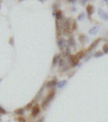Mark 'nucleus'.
<instances>
[{
	"mask_svg": "<svg viewBox=\"0 0 108 122\" xmlns=\"http://www.w3.org/2000/svg\"><path fill=\"white\" fill-rule=\"evenodd\" d=\"M57 84V80H56V78H53L52 80L51 81H49L48 82V84H46V86H48V88H53V86H54V85H56Z\"/></svg>",
	"mask_w": 108,
	"mask_h": 122,
	"instance_id": "7",
	"label": "nucleus"
},
{
	"mask_svg": "<svg viewBox=\"0 0 108 122\" xmlns=\"http://www.w3.org/2000/svg\"><path fill=\"white\" fill-rule=\"evenodd\" d=\"M102 55H103V52H96V53L94 54L95 57H101Z\"/></svg>",
	"mask_w": 108,
	"mask_h": 122,
	"instance_id": "21",
	"label": "nucleus"
},
{
	"mask_svg": "<svg viewBox=\"0 0 108 122\" xmlns=\"http://www.w3.org/2000/svg\"><path fill=\"white\" fill-rule=\"evenodd\" d=\"M99 42H101V38H98V39H96V40H95V41H93L92 43H91V46H90V48L87 49V51H92L94 48H96V46H97V44H98Z\"/></svg>",
	"mask_w": 108,
	"mask_h": 122,
	"instance_id": "6",
	"label": "nucleus"
},
{
	"mask_svg": "<svg viewBox=\"0 0 108 122\" xmlns=\"http://www.w3.org/2000/svg\"><path fill=\"white\" fill-rule=\"evenodd\" d=\"M75 44H76V41H75V38L72 37V36H69L68 38V44L67 46H75Z\"/></svg>",
	"mask_w": 108,
	"mask_h": 122,
	"instance_id": "8",
	"label": "nucleus"
},
{
	"mask_svg": "<svg viewBox=\"0 0 108 122\" xmlns=\"http://www.w3.org/2000/svg\"><path fill=\"white\" fill-rule=\"evenodd\" d=\"M98 14L102 16V17H104V20H108V14H106L105 12H104V13H103V11H102L101 9L98 10Z\"/></svg>",
	"mask_w": 108,
	"mask_h": 122,
	"instance_id": "10",
	"label": "nucleus"
},
{
	"mask_svg": "<svg viewBox=\"0 0 108 122\" xmlns=\"http://www.w3.org/2000/svg\"><path fill=\"white\" fill-rule=\"evenodd\" d=\"M60 58H61V57H60L58 55H55V56H54V58H53V63H52V67H54L56 64H57V61H60Z\"/></svg>",
	"mask_w": 108,
	"mask_h": 122,
	"instance_id": "11",
	"label": "nucleus"
},
{
	"mask_svg": "<svg viewBox=\"0 0 108 122\" xmlns=\"http://www.w3.org/2000/svg\"><path fill=\"white\" fill-rule=\"evenodd\" d=\"M58 46H60V49L62 51H65V49L67 48L66 43H65V40L63 38H58Z\"/></svg>",
	"mask_w": 108,
	"mask_h": 122,
	"instance_id": "5",
	"label": "nucleus"
},
{
	"mask_svg": "<svg viewBox=\"0 0 108 122\" xmlns=\"http://www.w3.org/2000/svg\"><path fill=\"white\" fill-rule=\"evenodd\" d=\"M39 112H40V107H39V105H35V106L32 107L31 116H32V117H37V116L39 115Z\"/></svg>",
	"mask_w": 108,
	"mask_h": 122,
	"instance_id": "3",
	"label": "nucleus"
},
{
	"mask_svg": "<svg viewBox=\"0 0 108 122\" xmlns=\"http://www.w3.org/2000/svg\"><path fill=\"white\" fill-rule=\"evenodd\" d=\"M79 40H80L81 43H84L85 40H87V37H85L84 35H80V37H79Z\"/></svg>",
	"mask_w": 108,
	"mask_h": 122,
	"instance_id": "13",
	"label": "nucleus"
},
{
	"mask_svg": "<svg viewBox=\"0 0 108 122\" xmlns=\"http://www.w3.org/2000/svg\"><path fill=\"white\" fill-rule=\"evenodd\" d=\"M97 30H98V29H97V27H94V28H92V29L90 30V34L94 35V34H96V32H97Z\"/></svg>",
	"mask_w": 108,
	"mask_h": 122,
	"instance_id": "18",
	"label": "nucleus"
},
{
	"mask_svg": "<svg viewBox=\"0 0 108 122\" xmlns=\"http://www.w3.org/2000/svg\"><path fill=\"white\" fill-rule=\"evenodd\" d=\"M93 10H94V8H93L92 5H87V15H89V17L91 16V14L93 13Z\"/></svg>",
	"mask_w": 108,
	"mask_h": 122,
	"instance_id": "9",
	"label": "nucleus"
},
{
	"mask_svg": "<svg viewBox=\"0 0 108 122\" xmlns=\"http://www.w3.org/2000/svg\"><path fill=\"white\" fill-rule=\"evenodd\" d=\"M0 122H1V119H0Z\"/></svg>",
	"mask_w": 108,
	"mask_h": 122,
	"instance_id": "27",
	"label": "nucleus"
},
{
	"mask_svg": "<svg viewBox=\"0 0 108 122\" xmlns=\"http://www.w3.org/2000/svg\"><path fill=\"white\" fill-rule=\"evenodd\" d=\"M17 120H19V122H26V120L24 119L23 117H19V119H17Z\"/></svg>",
	"mask_w": 108,
	"mask_h": 122,
	"instance_id": "23",
	"label": "nucleus"
},
{
	"mask_svg": "<svg viewBox=\"0 0 108 122\" xmlns=\"http://www.w3.org/2000/svg\"><path fill=\"white\" fill-rule=\"evenodd\" d=\"M84 53H85V51H80V52H78V53H77V56H78L79 60H80L81 57H83V56H84Z\"/></svg>",
	"mask_w": 108,
	"mask_h": 122,
	"instance_id": "15",
	"label": "nucleus"
},
{
	"mask_svg": "<svg viewBox=\"0 0 108 122\" xmlns=\"http://www.w3.org/2000/svg\"><path fill=\"white\" fill-rule=\"evenodd\" d=\"M61 19H62V11H61V10H58V11L56 12V20H57V21H60Z\"/></svg>",
	"mask_w": 108,
	"mask_h": 122,
	"instance_id": "14",
	"label": "nucleus"
},
{
	"mask_svg": "<svg viewBox=\"0 0 108 122\" xmlns=\"http://www.w3.org/2000/svg\"><path fill=\"white\" fill-rule=\"evenodd\" d=\"M43 120H44L43 118H41V119H39V121H38V122H43Z\"/></svg>",
	"mask_w": 108,
	"mask_h": 122,
	"instance_id": "25",
	"label": "nucleus"
},
{
	"mask_svg": "<svg viewBox=\"0 0 108 122\" xmlns=\"http://www.w3.org/2000/svg\"><path fill=\"white\" fill-rule=\"evenodd\" d=\"M54 95H55V91L53 90L51 91L50 93L48 94V96L46 97V99H44L43 102H42V108H46L48 107V105L51 103V101L53 99V97H54Z\"/></svg>",
	"mask_w": 108,
	"mask_h": 122,
	"instance_id": "2",
	"label": "nucleus"
},
{
	"mask_svg": "<svg viewBox=\"0 0 108 122\" xmlns=\"http://www.w3.org/2000/svg\"><path fill=\"white\" fill-rule=\"evenodd\" d=\"M5 113H7V111H5L2 107L0 106V115H5Z\"/></svg>",
	"mask_w": 108,
	"mask_h": 122,
	"instance_id": "22",
	"label": "nucleus"
},
{
	"mask_svg": "<svg viewBox=\"0 0 108 122\" xmlns=\"http://www.w3.org/2000/svg\"><path fill=\"white\" fill-rule=\"evenodd\" d=\"M72 31L71 29V21L70 20H66L63 24V34L66 35V36H69V34Z\"/></svg>",
	"mask_w": 108,
	"mask_h": 122,
	"instance_id": "1",
	"label": "nucleus"
},
{
	"mask_svg": "<svg viewBox=\"0 0 108 122\" xmlns=\"http://www.w3.org/2000/svg\"><path fill=\"white\" fill-rule=\"evenodd\" d=\"M65 84H66V81H62V82H58V83H57V88H63Z\"/></svg>",
	"mask_w": 108,
	"mask_h": 122,
	"instance_id": "20",
	"label": "nucleus"
},
{
	"mask_svg": "<svg viewBox=\"0 0 108 122\" xmlns=\"http://www.w3.org/2000/svg\"><path fill=\"white\" fill-rule=\"evenodd\" d=\"M76 28H77V23L75 21H72V22H71V29L75 30Z\"/></svg>",
	"mask_w": 108,
	"mask_h": 122,
	"instance_id": "19",
	"label": "nucleus"
},
{
	"mask_svg": "<svg viewBox=\"0 0 108 122\" xmlns=\"http://www.w3.org/2000/svg\"><path fill=\"white\" fill-rule=\"evenodd\" d=\"M0 82H1V79H0Z\"/></svg>",
	"mask_w": 108,
	"mask_h": 122,
	"instance_id": "26",
	"label": "nucleus"
},
{
	"mask_svg": "<svg viewBox=\"0 0 108 122\" xmlns=\"http://www.w3.org/2000/svg\"><path fill=\"white\" fill-rule=\"evenodd\" d=\"M34 103H35V101H32V102H30L29 104H27V105H26V110H28V109L31 108L32 105H34Z\"/></svg>",
	"mask_w": 108,
	"mask_h": 122,
	"instance_id": "17",
	"label": "nucleus"
},
{
	"mask_svg": "<svg viewBox=\"0 0 108 122\" xmlns=\"http://www.w3.org/2000/svg\"><path fill=\"white\" fill-rule=\"evenodd\" d=\"M83 16H84V14H83V13H81V14H80V15H79L78 20H81V19H82V17H83Z\"/></svg>",
	"mask_w": 108,
	"mask_h": 122,
	"instance_id": "24",
	"label": "nucleus"
},
{
	"mask_svg": "<svg viewBox=\"0 0 108 122\" xmlns=\"http://www.w3.org/2000/svg\"><path fill=\"white\" fill-rule=\"evenodd\" d=\"M24 112H25V109H24V108H21V109H16V110L14 111V113H16V115H20V116L24 115Z\"/></svg>",
	"mask_w": 108,
	"mask_h": 122,
	"instance_id": "12",
	"label": "nucleus"
},
{
	"mask_svg": "<svg viewBox=\"0 0 108 122\" xmlns=\"http://www.w3.org/2000/svg\"><path fill=\"white\" fill-rule=\"evenodd\" d=\"M103 53H105V54L108 53V43L103 46Z\"/></svg>",
	"mask_w": 108,
	"mask_h": 122,
	"instance_id": "16",
	"label": "nucleus"
},
{
	"mask_svg": "<svg viewBox=\"0 0 108 122\" xmlns=\"http://www.w3.org/2000/svg\"><path fill=\"white\" fill-rule=\"evenodd\" d=\"M69 58H70L71 66H76V65H78L79 58H78V56H77V55H70V56H69Z\"/></svg>",
	"mask_w": 108,
	"mask_h": 122,
	"instance_id": "4",
	"label": "nucleus"
}]
</instances>
